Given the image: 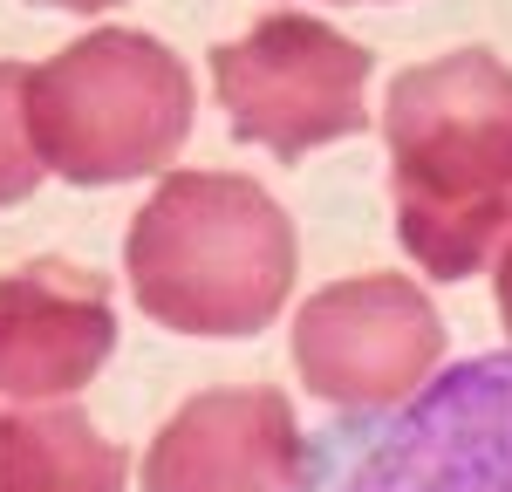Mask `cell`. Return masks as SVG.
<instances>
[{"instance_id": "1", "label": "cell", "mask_w": 512, "mask_h": 492, "mask_svg": "<svg viewBox=\"0 0 512 492\" xmlns=\"http://www.w3.org/2000/svg\"><path fill=\"white\" fill-rule=\"evenodd\" d=\"M390 192L410 260L465 281L512 246V69L485 48L437 55L390 82Z\"/></svg>"}, {"instance_id": "2", "label": "cell", "mask_w": 512, "mask_h": 492, "mask_svg": "<svg viewBox=\"0 0 512 492\" xmlns=\"http://www.w3.org/2000/svg\"><path fill=\"white\" fill-rule=\"evenodd\" d=\"M137 308L185 335H253L294 287V219L253 178L171 171L123 240Z\"/></svg>"}, {"instance_id": "3", "label": "cell", "mask_w": 512, "mask_h": 492, "mask_svg": "<svg viewBox=\"0 0 512 492\" xmlns=\"http://www.w3.org/2000/svg\"><path fill=\"white\" fill-rule=\"evenodd\" d=\"M28 130L55 178L123 185L164 171L192 137V76L158 35L96 28L28 69Z\"/></svg>"}, {"instance_id": "4", "label": "cell", "mask_w": 512, "mask_h": 492, "mask_svg": "<svg viewBox=\"0 0 512 492\" xmlns=\"http://www.w3.org/2000/svg\"><path fill=\"white\" fill-rule=\"evenodd\" d=\"M369 69L376 55L315 14H274L253 35L212 48V82L233 117V137L287 164L369 123L362 110Z\"/></svg>"}, {"instance_id": "5", "label": "cell", "mask_w": 512, "mask_h": 492, "mask_svg": "<svg viewBox=\"0 0 512 492\" xmlns=\"http://www.w3.org/2000/svg\"><path fill=\"white\" fill-rule=\"evenodd\" d=\"M437 356H444V322L431 294L403 274L335 281L294 315V369L328 404H403L417 383H431Z\"/></svg>"}, {"instance_id": "6", "label": "cell", "mask_w": 512, "mask_h": 492, "mask_svg": "<svg viewBox=\"0 0 512 492\" xmlns=\"http://www.w3.org/2000/svg\"><path fill=\"white\" fill-rule=\"evenodd\" d=\"M117 349L110 281L69 260H28L0 274V397H76Z\"/></svg>"}, {"instance_id": "7", "label": "cell", "mask_w": 512, "mask_h": 492, "mask_svg": "<svg viewBox=\"0 0 512 492\" xmlns=\"http://www.w3.org/2000/svg\"><path fill=\"white\" fill-rule=\"evenodd\" d=\"M308 472L280 390H205L144 451V492H294Z\"/></svg>"}, {"instance_id": "8", "label": "cell", "mask_w": 512, "mask_h": 492, "mask_svg": "<svg viewBox=\"0 0 512 492\" xmlns=\"http://www.w3.org/2000/svg\"><path fill=\"white\" fill-rule=\"evenodd\" d=\"M0 492H123V451L82 410H0Z\"/></svg>"}, {"instance_id": "9", "label": "cell", "mask_w": 512, "mask_h": 492, "mask_svg": "<svg viewBox=\"0 0 512 492\" xmlns=\"http://www.w3.org/2000/svg\"><path fill=\"white\" fill-rule=\"evenodd\" d=\"M41 151L28 130V69L0 62V205H21L41 185Z\"/></svg>"}, {"instance_id": "10", "label": "cell", "mask_w": 512, "mask_h": 492, "mask_svg": "<svg viewBox=\"0 0 512 492\" xmlns=\"http://www.w3.org/2000/svg\"><path fill=\"white\" fill-rule=\"evenodd\" d=\"M499 322H506V335H512V246L499 253Z\"/></svg>"}, {"instance_id": "11", "label": "cell", "mask_w": 512, "mask_h": 492, "mask_svg": "<svg viewBox=\"0 0 512 492\" xmlns=\"http://www.w3.org/2000/svg\"><path fill=\"white\" fill-rule=\"evenodd\" d=\"M35 7H76V14H96V7H117V0H35Z\"/></svg>"}]
</instances>
